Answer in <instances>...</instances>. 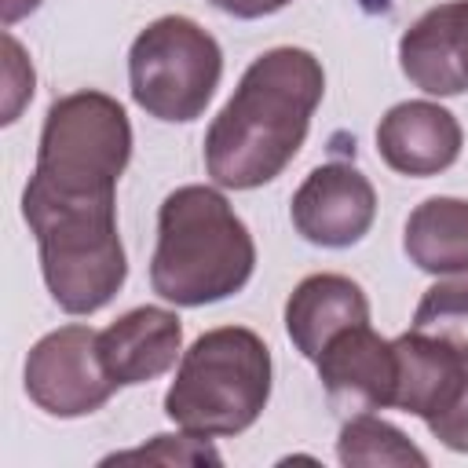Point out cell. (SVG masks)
Segmentation results:
<instances>
[{
  "label": "cell",
  "instance_id": "6da1fadb",
  "mask_svg": "<svg viewBox=\"0 0 468 468\" xmlns=\"http://www.w3.org/2000/svg\"><path fill=\"white\" fill-rule=\"evenodd\" d=\"M322 95L325 73L311 51H263L205 132V168L212 183L252 190L278 179L300 154Z\"/></svg>",
  "mask_w": 468,
  "mask_h": 468
},
{
  "label": "cell",
  "instance_id": "7a4b0ae2",
  "mask_svg": "<svg viewBox=\"0 0 468 468\" xmlns=\"http://www.w3.org/2000/svg\"><path fill=\"white\" fill-rule=\"evenodd\" d=\"M256 245L230 201L201 183L172 190L157 208L150 285L176 307H205L249 285Z\"/></svg>",
  "mask_w": 468,
  "mask_h": 468
},
{
  "label": "cell",
  "instance_id": "3957f363",
  "mask_svg": "<svg viewBox=\"0 0 468 468\" xmlns=\"http://www.w3.org/2000/svg\"><path fill=\"white\" fill-rule=\"evenodd\" d=\"M22 216L37 234L44 285L66 314H95L121 292L128 260L117 234V194L66 197L26 183Z\"/></svg>",
  "mask_w": 468,
  "mask_h": 468
},
{
  "label": "cell",
  "instance_id": "277c9868",
  "mask_svg": "<svg viewBox=\"0 0 468 468\" xmlns=\"http://www.w3.org/2000/svg\"><path fill=\"white\" fill-rule=\"evenodd\" d=\"M271 399V347L245 325L201 333L179 358L165 413L194 435H241Z\"/></svg>",
  "mask_w": 468,
  "mask_h": 468
},
{
  "label": "cell",
  "instance_id": "5b68a950",
  "mask_svg": "<svg viewBox=\"0 0 468 468\" xmlns=\"http://www.w3.org/2000/svg\"><path fill=\"white\" fill-rule=\"evenodd\" d=\"M132 161V124L124 106L106 91H73L48 106L33 186L66 197L117 194Z\"/></svg>",
  "mask_w": 468,
  "mask_h": 468
},
{
  "label": "cell",
  "instance_id": "8992f818",
  "mask_svg": "<svg viewBox=\"0 0 468 468\" xmlns=\"http://www.w3.org/2000/svg\"><path fill=\"white\" fill-rule=\"evenodd\" d=\"M223 77V51L186 15L154 18L128 51L132 99L157 121H197Z\"/></svg>",
  "mask_w": 468,
  "mask_h": 468
},
{
  "label": "cell",
  "instance_id": "52a82bcc",
  "mask_svg": "<svg viewBox=\"0 0 468 468\" xmlns=\"http://www.w3.org/2000/svg\"><path fill=\"white\" fill-rule=\"evenodd\" d=\"M117 384L99 358V333L62 325L40 336L26 355V395L51 417H88L110 402Z\"/></svg>",
  "mask_w": 468,
  "mask_h": 468
},
{
  "label": "cell",
  "instance_id": "ba28073f",
  "mask_svg": "<svg viewBox=\"0 0 468 468\" xmlns=\"http://www.w3.org/2000/svg\"><path fill=\"white\" fill-rule=\"evenodd\" d=\"M292 227L303 241L322 249H347L362 241L377 219L373 183L344 161L318 165L292 194Z\"/></svg>",
  "mask_w": 468,
  "mask_h": 468
},
{
  "label": "cell",
  "instance_id": "9c48e42d",
  "mask_svg": "<svg viewBox=\"0 0 468 468\" xmlns=\"http://www.w3.org/2000/svg\"><path fill=\"white\" fill-rule=\"evenodd\" d=\"M314 362H318V380L336 410L373 413L395 406V380H399L395 340L377 336L369 322L336 333Z\"/></svg>",
  "mask_w": 468,
  "mask_h": 468
},
{
  "label": "cell",
  "instance_id": "30bf717a",
  "mask_svg": "<svg viewBox=\"0 0 468 468\" xmlns=\"http://www.w3.org/2000/svg\"><path fill=\"white\" fill-rule=\"evenodd\" d=\"M464 132L450 110L428 99L391 106L377 124V150L399 176L428 179L446 172L461 157Z\"/></svg>",
  "mask_w": 468,
  "mask_h": 468
},
{
  "label": "cell",
  "instance_id": "8fae6325",
  "mask_svg": "<svg viewBox=\"0 0 468 468\" xmlns=\"http://www.w3.org/2000/svg\"><path fill=\"white\" fill-rule=\"evenodd\" d=\"M399 66L428 95L468 91V0L424 11L399 40Z\"/></svg>",
  "mask_w": 468,
  "mask_h": 468
},
{
  "label": "cell",
  "instance_id": "7c38bea8",
  "mask_svg": "<svg viewBox=\"0 0 468 468\" xmlns=\"http://www.w3.org/2000/svg\"><path fill=\"white\" fill-rule=\"evenodd\" d=\"M183 322L168 307H135L99 333V358L117 388L150 384L176 366Z\"/></svg>",
  "mask_w": 468,
  "mask_h": 468
},
{
  "label": "cell",
  "instance_id": "4fadbf2b",
  "mask_svg": "<svg viewBox=\"0 0 468 468\" xmlns=\"http://www.w3.org/2000/svg\"><path fill=\"white\" fill-rule=\"evenodd\" d=\"M362 322H369V300L347 274H307L285 300V333L311 362L336 333Z\"/></svg>",
  "mask_w": 468,
  "mask_h": 468
},
{
  "label": "cell",
  "instance_id": "5bb4252c",
  "mask_svg": "<svg viewBox=\"0 0 468 468\" xmlns=\"http://www.w3.org/2000/svg\"><path fill=\"white\" fill-rule=\"evenodd\" d=\"M410 263L428 274H468V201L428 197L420 201L402 230Z\"/></svg>",
  "mask_w": 468,
  "mask_h": 468
},
{
  "label": "cell",
  "instance_id": "9a60e30c",
  "mask_svg": "<svg viewBox=\"0 0 468 468\" xmlns=\"http://www.w3.org/2000/svg\"><path fill=\"white\" fill-rule=\"evenodd\" d=\"M395 358H399L395 406L420 420H428L442 406V399L453 391V384L468 369L464 358H457L453 351H446L442 344H435L413 329L395 336Z\"/></svg>",
  "mask_w": 468,
  "mask_h": 468
},
{
  "label": "cell",
  "instance_id": "2e32d148",
  "mask_svg": "<svg viewBox=\"0 0 468 468\" xmlns=\"http://www.w3.org/2000/svg\"><path fill=\"white\" fill-rule=\"evenodd\" d=\"M336 457L347 468H428L424 450H417L395 424L373 413H351L336 439Z\"/></svg>",
  "mask_w": 468,
  "mask_h": 468
},
{
  "label": "cell",
  "instance_id": "e0dca14e",
  "mask_svg": "<svg viewBox=\"0 0 468 468\" xmlns=\"http://www.w3.org/2000/svg\"><path fill=\"white\" fill-rule=\"evenodd\" d=\"M410 329L468 362V274L424 289Z\"/></svg>",
  "mask_w": 468,
  "mask_h": 468
},
{
  "label": "cell",
  "instance_id": "ac0fdd59",
  "mask_svg": "<svg viewBox=\"0 0 468 468\" xmlns=\"http://www.w3.org/2000/svg\"><path fill=\"white\" fill-rule=\"evenodd\" d=\"M117 461H154V464H219L223 457L205 442V435H154L146 446L139 450H124L106 457L102 464H117Z\"/></svg>",
  "mask_w": 468,
  "mask_h": 468
},
{
  "label": "cell",
  "instance_id": "d6986e66",
  "mask_svg": "<svg viewBox=\"0 0 468 468\" xmlns=\"http://www.w3.org/2000/svg\"><path fill=\"white\" fill-rule=\"evenodd\" d=\"M424 424H428V431L442 446H450L457 453H468V369L461 373V380L453 384V391L442 399V406Z\"/></svg>",
  "mask_w": 468,
  "mask_h": 468
},
{
  "label": "cell",
  "instance_id": "ffe728a7",
  "mask_svg": "<svg viewBox=\"0 0 468 468\" xmlns=\"http://www.w3.org/2000/svg\"><path fill=\"white\" fill-rule=\"evenodd\" d=\"M29 99H33V66L22 44L11 33H4V117L0 121L11 124Z\"/></svg>",
  "mask_w": 468,
  "mask_h": 468
},
{
  "label": "cell",
  "instance_id": "44dd1931",
  "mask_svg": "<svg viewBox=\"0 0 468 468\" xmlns=\"http://www.w3.org/2000/svg\"><path fill=\"white\" fill-rule=\"evenodd\" d=\"M208 4L223 15H234V18H263V15L282 11L292 0H208Z\"/></svg>",
  "mask_w": 468,
  "mask_h": 468
},
{
  "label": "cell",
  "instance_id": "7402d4cb",
  "mask_svg": "<svg viewBox=\"0 0 468 468\" xmlns=\"http://www.w3.org/2000/svg\"><path fill=\"white\" fill-rule=\"evenodd\" d=\"M40 4H44V0H0V18H4V26H15L18 18L33 15Z\"/></svg>",
  "mask_w": 468,
  "mask_h": 468
}]
</instances>
